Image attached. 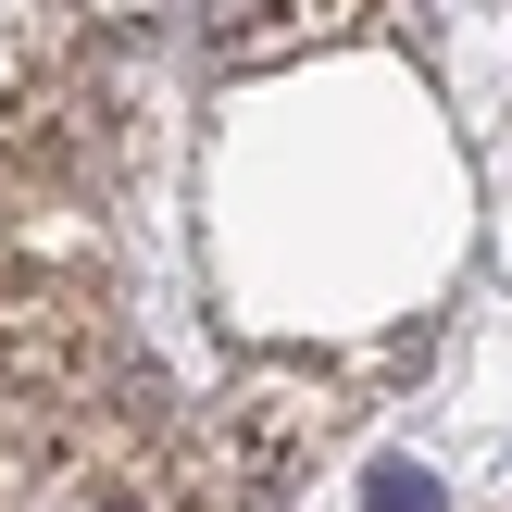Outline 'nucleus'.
I'll return each mask as SVG.
<instances>
[{
    "label": "nucleus",
    "mask_w": 512,
    "mask_h": 512,
    "mask_svg": "<svg viewBox=\"0 0 512 512\" xmlns=\"http://www.w3.org/2000/svg\"><path fill=\"white\" fill-rule=\"evenodd\" d=\"M375 512H438V475H413V463H375Z\"/></svg>",
    "instance_id": "f257e3e1"
}]
</instances>
